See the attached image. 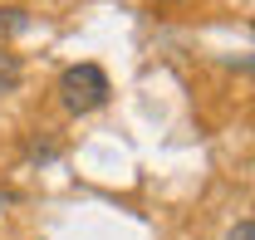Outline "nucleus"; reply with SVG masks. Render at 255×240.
I'll return each instance as SVG.
<instances>
[{
  "instance_id": "1",
  "label": "nucleus",
  "mask_w": 255,
  "mask_h": 240,
  "mask_svg": "<svg viewBox=\"0 0 255 240\" xmlns=\"http://www.w3.org/2000/svg\"><path fill=\"white\" fill-rule=\"evenodd\" d=\"M108 93H113V84H108V74L98 64H69L59 74V103L69 113H79V118L94 113V108H103Z\"/></svg>"
},
{
  "instance_id": "2",
  "label": "nucleus",
  "mask_w": 255,
  "mask_h": 240,
  "mask_svg": "<svg viewBox=\"0 0 255 240\" xmlns=\"http://www.w3.org/2000/svg\"><path fill=\"white\" fill-rule=\"evenodd\" d=\"M15 84H20V54L0 49V93H10Z\"/></svg>"
},
{
  "instance_id": "3",
  "label": "nucleus",
  "mask_w": 255,
  "mask_h": 240,
  "mask_svg": "<svg viewBox=\"0 0 255 240\" xmlns=\"http://www.w3.org/2000/svg\"><path fill=\"white\" fill-rule=\"evenodd\" d=\"M226 240H255V221H236V231Z\"/></svg>"
}]
</instances>
